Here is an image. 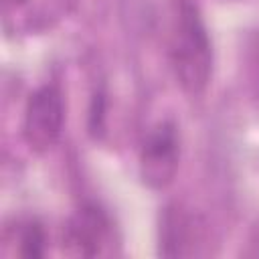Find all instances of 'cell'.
I'll list each match as a JSON object with an SVG mask.
<instances>
[{"instance_id":"cell-1","label":"cell","mask_w":259,"mask_h":259,"mask_svg":"<svg viewBox=\"0 0 259 259\" xmlns=\"http://www.w3.org/2000/svg\"><path fill=\"white\" fill-rule=\"evenodd\" d=\"M170 63L176 81L188 95H198L206 89L212 75V45L196 4L178 6Z\"/></svg>"},{"instance_id":"cell-2","label":"cell","mask_w":259,"mask_h":259,"mask_svg":"<svg viewBox=\"0 0 259 259\" xmlns=\"http://www.w3.org/2000/svg\"><path fill=\"white\" fill-rule=\"evenodd\" d=\"M180 166V136L174 123L162 121L156 125L140 154V176L142 182L152 190L166 188Z\"/></svg>"},{"instance_id":"cell-3","label":"cell","mask_w":259,"mask_h":259,"mask_svg":"<svg viewBox=\"0 0 259 259\" xmlns=\"http://www.w3.org/2000/svg\"><path fill=\"white\" fill-rule=\"evenodd\" d=\"M65 121V103L63 95L55 85H45L36 89L24 109L22 134L30 150L47 152L55 146L61 136Z\"/></svg>"},{"instance_id":"cell-4","label":"cell","mask_w":259,"mask_h":259,"mask_svg":"<svg viewBox=\"0 0 259 259\" xmlns=\"http://www.w3.org/2000/svg\"><path fill=\"white\" fill-rule=\"evenodd\" d=\"M204 231L196 219L178 206L164 208L160 217V253L166 257L202 255Z\"/></svg>"},{"instance_id":"cell-5","label":"cell","mask_w":259,"mask_h":259,"mask_svg":"<svg viewBox=\"0 0 259 259\" xmlns=\"http://www.w3.org/2000/svg\"><path fill=\"white\" fill-rule=\"evenodd\" d=\"M107 219L95 206H83L63 231V247L69 255L93 257L101 253L107 239Z\"/></svg>"},{"instance_id":"cell-6","label":"cell","mask_w":259,"mask_h":259,"mask_svg":"<svg viewBox=\"0 0 259 259\" xmlns=\"http://www.w3.org/2000/svg\"><path fill=\"white\" fill-rule=\"evenodd\" d=\"M18 249L22 257H42L45 255V233L36 221H28L18 227Z\"/></svg>"},{"instance_id":"cell-7","label":"cell","mask_w":259,"mask_h":259,"mask_svg":"<svg viewBox=\"0 0 259 259\" xmlns=\"http://www.w3.org/2000/svg\"><path fill=\"white\" fill-rule=\"evenodd\" d=\"M91 132H97V127H101V119H103V95L95 93L93 97V107H91Z\"/></svg>"},{"instance_id":"cell-8","label":"cell","mask_w":259,"mask_h":259,"mask_svg":"<svg viewBox=\"0 0 259 259\" xmlns=\"http://www.w3.org/2000/svg\"><path fill=\"white\" fill-rule=\"evenodd\" d=\"M22 2H24V0H4L6 6H20Z\"/></svg>"},{"instance_id":"cell-9","label":"cell","mask_w":259,"mask_h":259,"mask_svg":"<svg viewBox=\"0 0 259 259\" xmlns=\"http://www.w3.org/2000/svg\"><path fill=\"white\" fill-rule=\"evenodd\" d=\"M178 2V6L180 4H196V0H176Z\"/></svg>"}]
</instances>
